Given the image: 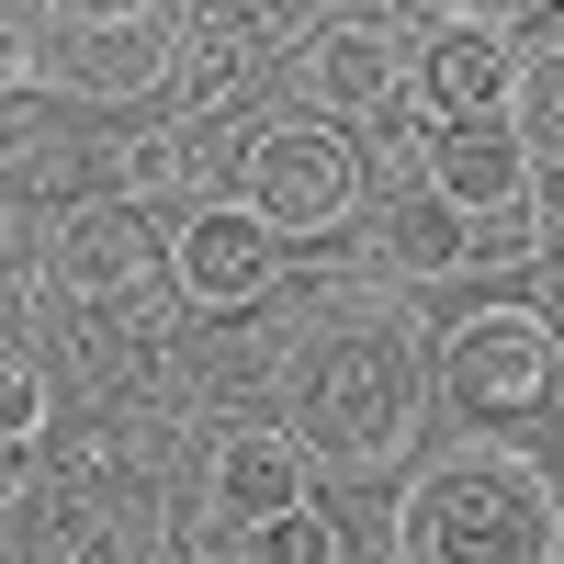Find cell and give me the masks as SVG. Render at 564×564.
<instances>
[{
  "instance_id": "cell-1",
  "label": "cell",
  "mask_w": 564,
  "mask_h": 564,
  "mask_svg": "<svg viewBox=\"0 0 564 564\" xmlns=\"http://www.w3.org/2000/svg\"><path fill=\"white\" fill-rule=\"evenodd\" d=\"M282 441H294L305 463H350V475H372V463H395L417 441V417H430V339H417V316L361 294L316 327V339L294 350V372H282Z\"/></svg>"
},
{
  "instance_id": "cell-2",
  "label": "cell",
  "mask_w": 564,
  "mask_h": 564,
  "mask_svg": "<svg viewBox=\"0 0 564 564\" xmlns=\"http://www.w3.org/2000/svg\"><path fill=\"white\" fill-rule=\"evenodd\" d=\"M395 564H564V486L508 441H452L395 486Z\"/></svg>"
},
{
  "instance_id": "cell-3",
  "label": "cell",
  "mask_w": 564,
  "mask_h": 564,
  "mask_svg": "<svg viewBox=\"0 0 564 564\" xmlns=\"http://www.w3.org/2000/svg\"><path fill=\"white\" fill-rule=\"evenodd\" d=\"M430 406L475 417V430H520L564 406V327L542 305H475L430 339Z\"/></svg>"
},
{
  "instance_id": "cell-4",
  "label": "cell",
  "mask_w": 564,
  "mask_h": 564,
  "mask_svg": "<svg viewBox=\"0 0 564 564\" xmlns=\"http://www.w3.org/2000/svg\"><path fill=\"white\" fill-rule=\"evenodd\" d=\"M181 68V23L170 12H34L23 34V79L45 102H148Z\"/></svg>"
},
{
  "instance_id": "cell-5",
  "label": "cell",
  "mask_w": 564,
  "mask_h": 564,
  "mask_svg": "<svg viewBox=\"0 0 564 564\" xmlns=\"http://www.w3.org/2000/svg\"><path fill=\"white\" fill-rule=\"evenodd\" d=\"M238 204L271 226L282 249L327 238V226L361 215V148L339 124H316V113H271V124H249V148H238Z\"/></svg>"
},
{
  "instance_id": "cell-6",
  "label": "cell",
  "mask_w": 564,
  "mask_h": 564,
  "mask_svg": "<svg viewBox=\"0 0 564 564\" xmlns=\"http://www.w3.org/2000/svg\"><path fill=\"white\" fill-rule=\"evenodd\" d=\"M520 45L497 34V0L475 12H406V102L430 124H508Z\"/></svg>"
},
{
  "instance_id": "cell-7",
  "label": "cell",
  "mask_w": 564,
  "mask_h": 564,
  "mask_svg": "<svg viewBox=\"0 0 564 564\" xmlns=\"http://www.w3.org/2000/svg\"><path fill=\"white\" fill-rule=\"evenodd\" d=\"M305 113L316 124H372L406 102V12H316L294 45Z\"/></svg>"
},
{
  "instance_id": "cell-8",
  "label": "cell",
  "mask_w": 564,
  "mask_h": 564,
  "mask_svg": "<svg viewBox=\"0 0 564 564\" xmlns=\"http://www.w3.org/2000/svg\"><path fill=\"white\" fill-rule=\"evenodd\" d=\"M170 282H181V305H204V316H249L282 282V238L238 193H215V204H193L170 226Z\"/></svg>"
},
{
  "instance_id": "cell-9",
  "label": "cell",
  "mask_w": 564,
  "mask_h": 564,
  "mask_svg": "<svg viewBox=\"0 0 564 564\" xmlns=\"http://www.w3.org/2000/svg\"><path fill=\"white\" fill-rule=\"evenodd\" d=\"M148 271H170V238H148V215H135V204H113V193H79V204L57 215V282H68V294H90V305H124Z\"/></svg>"
},
{
  "instance_id": "cell-10",
  "label": "cell",
  "mask_w": 564,
  "mask_h": 564,
  "mask_svg": "<svg viewBox=\"0 0 564 564\" xmlns=\"http://www.w3.org/2000/svg\"><path fill=\"white\" fill-rule=\"evenodd\" d=\"M79 170H90V148L68 135V113L45 102V90H12V102H0V204L68 215L79 204Z\"/></svg>"
},
{
  "instance_id": "cell-11",
  "label": "cell",
  "mask_w": 564,
  "mask_h": 564,
  "mask_svg": "<svg viewBox=\"0 0 564 564\" xmlns=\"http://www.w3.org/2000/svg\"><path fill=\"white\" fill-rule=\"evenodd\" d=\"M430 193L463 226H497V215H531V159L508 124H430Z\"/></svg>"
},
{
  "instance_id": "cell-12",
  "label": "cell",
  "mask_w": 564,
  "mask_h": 564,
  "mask_svg": "<svg viewBox=\"0 0 564 564\" xmlns=\"http://www.w3.org/2000/svg\"><path fill=\"white\" fill-rule=\"evenodd\" d=\"M204 497H215V531H271L282 508H305V452L282 430H226L215 463H204Z\"/></svg>"
},
{
  "instance_id": "cell-13",
  "label": "cell",
  "mask_w": 564,
  "mask_h": 564,
  "mask_svg": "<svg viewBox=\"0 0 564 564\" xmlns=\"http://www.w3.org/2000/svg\"><path fill=\"white\" fill-rule=\"evenodd\" d=\"M372 260H384L395 282H441V271H475V226H463L441 193H406V204H384V226H372Z\"/></svg>"
},
{
  "instance_id": "cell-14",
  "label": "cell",
  "mask_w": 564,
  "mask_h": 564,
  "mask_svg": "<svg viewBox=\"0 0 564 564\" xmlns=\"http://www.w3.org/2000/svg\"><path fill=\"white\" fill-rule=\"evenodd\" d=\"M508 135H520V159H531V170H564V45H553V57H520Z\"/></svg>"
},
{
  "instance_id": "cell-15",
  "label": "cell",
  "mask_w": 564,
  "mask_h": 564,
  "mask_svg": "<svg viewBox=\"0 0 564 564\" xmlns=\"http://www.w3.org/2000/svg\"><path fill=\"white\" fill-rule=\"evenodd\" d=\"M361 181H395V204H406V193H430V113H417V102L372 113V148H361Z\"/></svg>"
},
{
  "instance_id": "cell-16",
  "label": "cell",
  "mask_w": 564,
  "mask_h": 564,
  "mask_svg": "<svg viewBox=\"0 0 564 564\" xmlns=\"http://www.w3.org/2000/svg\"><path fill=\"white\" fill-rule=\"evenodd\" d=\"M34 441H45V372L34 350L0 339V452H34Z\"/></svg>"
},
{
  "instance_id": "cell-17",
  "label": "cell",
  "mask_w": 564,
  "mask_h": 564,
  "mask_svg": "<svg viewBox=\"0 0 564 564\" xmlns=\"http://www.w3.org/2000/svg\"><path fill=\"white\" fill-rule=\"evenodd\" d=\"M249 564H339V531H327V508H282L271 531H249Z\"/></svg>"
},
{
  "instance_id": "cell-18",
  "label": "cell",
  "mask_w": 564,
  "mask_h": 564,
  "mask_svg": "<svg viewBox=\"0 0 564 564\" xmlns=\"http://www.w3.org/2000/svg\"><path fill=\"white\" fill-rule=\"evenodd\" d=\"M181 564H249V531H193V542H181Z\"/></svg>"
},
{
  "instance_id": "cell-19",
  "label": "cell",
  "mask_w": 564,
  "mask_h": 564,
  "mask_svg": "<svg viewBox=\"0 0 564 564\" xmlns=\"http://www.w3.org/2000/svg\"><path fill=\"white\" fill-rule=\"evenodd\" d=\"M531 226H564V170H531Z\"/></svg>"
},
{
  "instance_id": "cell-20",
  "label": "cell",
  "mask_w": 564,
  "mask_h": 564,
  "mask_svg": "<svg viewBox=\"0 0 564 564\" xmlns=\"http://www.w3.org/2000/svg\"><path fill=\"white\" fill-rule=\"evenodd\" d=\"M23 475H34V452H0V508H23Z\"/></svg>"
},
{
  "instance_id": "cell-21",
  "label": "cell",
  "mask_w": 564,
  "mask_h": 564,
  "mask_svg": "<svg viewBox=\"0 0 564 564\" xmlns=\"http://www.w3.org/2000/svg\"><path fill=\"white\" fill-rule=\"evenodd\" d=\"M553 327H564V249H553Z\"/></svg>"
}]
</instances>
